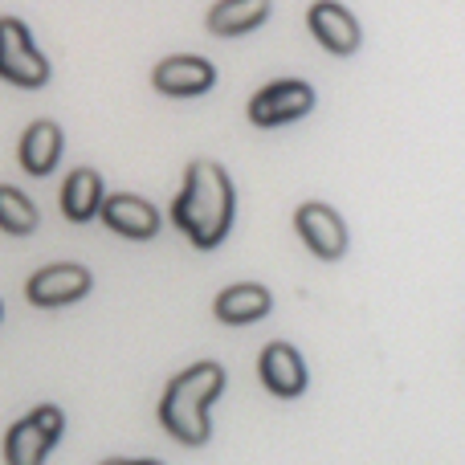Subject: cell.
<instances>
[{
    "mask_svg": "<svg viewBox=\"0 0 465 465\" xmlns=\"http://www.w3.org/2000/svg\"><path fill=\"white\" fill-rule=\"evenodd\" d=\"M237 221V184L217 160H188L184 184L172 201V225L201 253L225 245Z\"/></svg>",
    "mask_w": 465,
    "mask_h": 465,
    "instance_id": "1",
    "label": "cell"
},
{
    "mask_svg": "<svg viewBox=\"0 0 465 465\" xmlns=\"http://www.w3.org/2000/svg\"><path fill=\"white\" fill-rule=\"evenodd\" d=\"M229 371L217 360H196L184 371L168 380L160 404H155V417L160 429L184 450H201L213 441V404L225 396Z\"/></svg>",
    "mask_w": 465,
    "mask_h": 465,
    "instance_id": "2",
    "label": "cell"
},
{
    "mask_svg": "<svg viewBox=\"0 0 465 465\" xmlns=\"http://www.w3.org/2000/svg\"><path fill=\"white\" fill-rule=\"evenodd\" d=\"M54 78L49 57L37 49L21 16H0V82L16 90H45Z\"/></svg>",
    "mask_w": 465,
    "mask_h": 465,
    "instance_id": "3",
    "label": "cell"
},
{
    "mask_svg": "<svg viewBox=\"0 0 465 465\" xmlns=\"http://www.w3.org/2000/svg\"><path fill=\"white\" fill-rule=\"evenodd\" d=\"M65 433V412L57 404H37L5 433V465H45Z\"/></svg>",
    "mask_w": 465,
    "mask_h": 465,
    "instance_id": "4",
    "label": "cell"
},
{
    "mask_svg": "<svg viewBox=\"0 0 465 465\" xmlns=\"http://www.w3.org/2000/svg\"><path fill=\"white\" fill-rule=\"evenodd\" d=\"M314 103H319V94H314V86L306 78H273L257 94H249L245 119L257 131H278V127L306 119L314 111Z\"/></svg>",
    "mask_w": 465,
    "mask_h": 465,
    "instance_id": "5",
    "label": "cell"
},
{
    "mask_svg": "<svg viewBox=\"0 0 465 465\" xmlns=\"http://www.w3.org/2000/svg\"><path fill=\"white\" fill-rule=\"evenodd\" d=\"M94 290V273L78 262H49L25 278V302L37 311H62Z\"/></svg>",
    "mask_w": 465,
    "mask_h": 465,
    "instance_id": "6",
    "label": "cell"
},
{
    "mask_svg": "<svg viewBox=\"0 0 465 465\" xmlns=\"http://www.w3.org/2000/svg\"><path fill=\"white\" fill-rule=\"evenodd\" d=\"M294 232L319 262H339L351 249V232H347L339 209H331L327 201H302L294 209Z\"/></svg>",
    "mask_w": 465,
    "mask_h": 465,
    "instance_id": "7",
    "label": "cell"
},
{
    "mask_svg": "<svg viewBox=\"0 0 465 465\" xmlns=\"http://www.w3.org/2000/svg\"><path fill=\"white\" fill-rule=\"evenodd\" d=\"M257 380L278 401H298L311 388V371H306L302 351L294 343H286V339H273V343L262 347V355H257Z\"/></svg>",
    "mask_w": 465,
    "mask_h": 465,
    "instance_id": "8",
    "label": "cell"
},
{
    "mask_svg": "<svg viewBox=\"0 0 465 465\" xmlns=\"http://www.w3.org/2000/svg\"><path fill=\"white\" fill-rule=\"evenodd\" d=\"M152 86L163 98H204L217 86V65L201 54H172L155 62Z\"/></svg>",
    "mask_w": 465,
    "mask_h": 465,
    "instance_id": "9",
    "label": "cell"
},
{
    "mask_svg": "<svg viewBox=\"0 0 465 465\" xmlns=\"http://www.w3.org/2000/svg\"><path fill=\"white\" fill-rule=\"evenodd\" d=\"M306 29H311V37L319 41L331 57H351L355 49L363 45L360 21H355V13L347 5H339V0H314V5L306 8Z\"/></svg>",
    "mask_w": 465,
    "mask_h": 465,
    "instance_id": "10",
    "label": "cell"
},
{
    "mask_svg": "<svg viewBox=\"0 0 465 465\" xmlns=\"http://www.w3.org/2000/svg\"><path fill=\"white\" fill-rule=\"evenodd\" d=\"M98 221H103V225L111 229L114 237H123V241H155L160 237V229H163L160 209H155L147 196H139V193H111Z\"/></svg>",
    "mask_w": 465,
    "mask_h": 465,
    "instance_id": "11",
    "label": "cell"
},
{
    "mask_svg": "<svg viewBox=\"0 0 465 465\" xmlns=\"http://www.w3.org/2000/svg\"><path fill=\"white\" fill-rule=\"evenodd\" d=\"M65 152V131L57 119H33L29 127L21 131V143H16V163H21L25 176L45 180L57 172Z\"/></svg>",
    "mask_w": 465,
    "mask_h": 465,
    "instance_id": "12",
    "label": "cell"
},
{
    "mask_svg": "<svg viewBox=\"0 0 465 465\" xmlns=\"http://www.w3.org/2000/svg\"><path fill=\"white\" fill-rule=\"evenodd\" d=\"M106 180L98 168H74L65 172L62 180V193H57V204H62V217L70 225H90V221L103 217V204H106Z\"/></svg>",
    "mask_w": 465,
    "mask_h": 465,
    "instance_id": "13",
    "label": "cell"
},
{
    "mask_svg": "<svg viewBox=\"0 0 465 465\" xmlns=\"http://www.w3.org/2000/svg\"><path fill=\"white\" fill-rule=\"evenodd\" d=\"M273 294L262 282H232L217 298H213V314L221 327H253V322L270 319Z\"/></svg>",
    "mask_w": 465,
    "mask_h": 465,
    "instance_id": "14",
    "label": "cell"
},
{
    "mask_svg": "<svg viewBox=\"0 0 465 465\" xmlns=\"http://www.w3.org/2000/svg\"><path fill=\"white\" fill-rule=\"evenodd\" d=\"M273 13V0H217V5L204 13V29L213 37H249L257 33Z\"/></svg>",
    "mask_w": 465,
    "mask_h": 465,
    "instance_id": "15",
    "label": "cell"
},
{
    "mask_svg": "<svg viewBox=\"0 0 465 465\" xmlns=\"http://www.w3.org/2000/svg\"><path fill=\"white\" fill-rule=\"evenodd\" d=\"M41 225V213L16 184H0V232L8 237H33Z\"/></svg>",
    "mask_w": 465,
    "mask_h": 465,
    "instance_id": "16",
    "label": "cell"
},
{
    "mask_svg": "<svg viewBox=\"0 0 465 465\" xmlns=\"http://www.w3.org/2000/svg\"><path fill=\"white\" fill-rule=\"evenodd\" d=\"M98 465H163V461H155V458H106Z\"/></svg>",
    "mask_w": 465,
    "mask_h": 465,
    "instance_id": "17",
    "label": "cell"
},
{
    "mask_svg": "<svg viewBox=\"0 0 465 465\" xmlns=\"http://www.w3.org/2000/svg\"><path fill=\"white\" fill-rule=\"evenodd\" d=\"M0 319H5V302H0Z\"/></svg>",
    "mask_w": 465,
    "mask_h": 465,
    "instance_id": "18",
    "label": "cell"
}]
</instances>
